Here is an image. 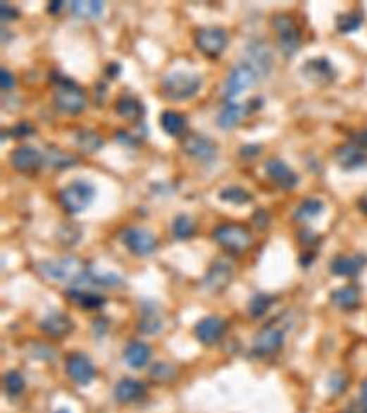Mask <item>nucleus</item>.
I'll list each match as a JSON object with an SVG mask.
<instances>
[{"label":"nucleus","instance_id":"obj_1","mask_svg":"<svg viewBox=\"0 0 367 413\" xmlns=\"http://www.w3.org/2000/svg\"><path fill=\"white\" fill-rule=\"evenodd\" d=\"M202 89V78L189 72H173L160 81L162 96L169 101H187Z\"/></svg>","mask_w":367,"mask_h":413},{"label":"nucleus","instance_id":"obj_2","mask_svg":"<svg viewBox=\"0 0 367 413\" xmlns=\"http://www.w3.org/2000/svg\"><path fill=\"white\" fill-rule=\"evenodd\" d=\"M89 266L83 265V261L74 256L59 257V259L41 261L37 265V272L42 278L59 281V283H77L81 276L87 272Z\"/></svg>","mask_w":367,"mask_h":413},{"label":"nucleus","instance_id":"obj_3","mask_svg":"<svg viewBox=\"0 0 367 413\" xmlns=\"http://www.w3.org/2000/svg\"><path fill=\"white\" fill-rule=\"evenodd\" d=\"M56 90H54V105L57 111L77 116L87 109V94L80 85H75L68 78H54Z\"/></svg>","mask_w":367,"mask_h":413},{"label":"nucleus","instance_id":"obj_4","mask_svg":"<svg viewBox=\"0 0 367 413\" xmlns=\"http://www.w3.org/2000/svg\"><path fill=\"white\" fill-rule=\"evenodd\" d=\"M281 320H283V316L266 323L257 333L256 338H254V347H251V353L256 355V357H270V355H275L279 349L283 347L288 323Z\"/></svg>","mask_w":367,"mask_h":413},{"label":"nucleus","instance_id":"obj_5","mask_svg":"<svg viewBox=\"0 0 367 413\" xmlns=\"http://www.w3.org/2000/svg\"><path fill=\"white\" fill-rule=\"evenodd\" d=\"M96 187L87 180H74L59 191V204L66 214H80L92 204Z\"/></svg>","mask_w":367,"mask_h":413},{"label":"nucleus","instance_id":"obj_6","mask_svg":"<svg viewBox=\"0 0 367 413\" xmlns=\"http://www.w3.org/2000/svg\"><path fill=\"white\" fill-rule=\"evenodd\" d=\"M261 81V75L257 74V70L248 63V61H239L237 65L230 70L228 78L224 79L223 85V98L235 99L239 94H242L247 89L254 87V85Z\"/></svg>","mask_w":367,"mask_h":413},{"label":"nucleus","instance_id":"obj_7","mask_svg":"<svg viewBox=\"0 0 367 413\" xmlns=\"http://www.w3.org/2000/svg\"><path fill=\"white\" fill-rule=\"evenodd\" d=\"M213 239L223 246L224 250L232 252V254H242L250 248L254 235L247 226L235 223L218 224L213 230Z\"/></svg>","mask_w":367,"mask_h":413},{"label":"nucleus","instance_id":"obj_8","mask_svg":"<svg viewBox=\"0 0 367 413\" xmlns=\"http://www.w3.org/2000/svg\"><path fill=\"white\" fill-rule=\"evenodd\" d=\"M272 26L278 33V47L283 51V56H296L301 48V32L296 20L290 15H275L272 19Z\"/></svg>","mask_w":367,"mask_h":413},{"label":"nucleus","instance_id":"obj_9","mask_svg":"<svg viewBox=\"0 0 367 413\" xmlns=\"http://www.w3.org/2000/svg\"><path fill=\"white\" fill-rule=\"evenodd\" d=\"M120 241L127 246V250H129L130 254H135V256L139 257L151 256V254L158 248L156 237H154L149 230L138 226L125 228V230L120 233Z\"/></svg>","mask_w":367,"mask_h":413},{"label":"nucleus","instance_id":"obj_10","mask_svg":"<svg viewBox=\"0 0 367 413\" xmlns=\"http://www.w3.org/2000/svg\"><path fill=\"white\" fill-rule=\"evenodd\" d=\"M228 33L226 30L217 28V26H211V28H200L195 33V44L206 57L209 59H215L226 50L228 47Z\"/></svg>","mask_w":367,"mask_h":413},{"label":"nucleus","instance_id":"obj_11","mask_svg":"<svg viewBox=\"0 0 367 413\" xmlns=\"http://www.w3.org/2000/svg\"><path fill=\"white\" fill-rule=\"evenodd\" d=\"M182 151L200 164H211L217 158V144L208 136L197 132L186 135V138L182 140Z\"/></svg>","mask_w":367,"mask_h":413},{"label":"nucleus","instance_id":"obj_12","mask_svg":"<svg viewBox=\"0 0 367 413\" xmlns=\"http://www.w3.org/2000/svg\"><path fill=\"white\" fill-rule=\"evenodd\" d=\"M233 278V265L232 261H228L226 257H218L211 263V266L206 272L202 283L208 288L209 292H223L224 288L232 283Z\"/></svg>","mask_w":367,"mask_h":413},{"label":"nucleus","instance_id":"obj_13","mask_svg":"<svg viewBox=\"0 0 367 413\" xmlns=\"http://www.w3.org/2000/svg\"><path fill=\"white\" fill-rule=\"evenodd\" d=\"M301 75L309 79L311 83L325 87V85L335 83L336 79V68L327 57H312L305 65L299 68Z\"/></svg>","mask_w":367,"mask_h":413},{"label":"nucleus","instance_id":"obj_14","mask_svg":"<svg viewBox=\"0 0 367 413\" xmlns=\"http://www.w3.org/2000/svg\"><path fill=\"white\" fill-rule=\"evenodd\" d=\"M66 373L75 384L89 386L96 378V366L87 355L72 353L65 362Z\"/></svg>","mask_w":367,"mask_h":413},{"label":"nucleus","instance_id":"obj_15","mask_svg":"<svg viewBox=\"0 0 367 413\" xmlns=\"http://www.w3.org/2000/svg\"><path fill=\"white\" fill-rule=\"evenodd\" d=\"M244 61H248L257 70L261 79H265L274 66V56L265 41H251L244 51Z\"/></svg>","mask_w":367,"mask_h":413},{"label":"nucleus","instance_id":"obj_16","mask_svg":"<svg viewBox=\"0 0 367 413\" xmlns=\"http://www.w3.org/2000/svg\"><path fill=\"white\" fill-rule=\"evenodd\" d=\"M265 173H266V177L274 182L275 186L281 187V190L285 191L294 190V187L299 184V177L292 171V168H288L283 160H278V158L266 160Z\"/></svg>","mask_w":367,"mask_h":413},{"label":"nucleus","instance_id":"obj_17","mask_svg":"<svg viewBox=\"0 0 367 413\" xmlns=\"http://www.w3.org/2000/svg\"><path fill=\"white\" fill-rule=\"evenodd\" d=\"M224 333H226V321L220 316H206L195 325V336L204 345L217 344Z\"/></svg>","mask_w":367,"mask_h":413},{"label":"nucleus","instance_id":"obj_18","mask_svg":"<svg viewBox=\"0 0 367 413\" xmlns=\"http://www.w3.org/2000/svg\"><path fill=\"white\" fill-rule=\"evenodd\" d=\"M336 162L340 164V168L345 171H356V169L367 168V151L356 144H345L340 145L335 153Z\"/></svg>","mask_w":367,"mask_h":413},{"label":"nucleus","instance_id":"obj_19","mask_svg":"<svg viewBox=\"0 0 367 413\" xmlns=\"http://www.w3.org/2000/svg\"><path fill=\"white\" fill-rule=\"evenodd\" d=\"M42 160H44L42 154L39 153L37 149L30 147V145H20L10 154L11 168L19 173L35 171V169L41 168Z\"/></svg>","mask_w":367,"mask_h":413},{"label":"nucleus","instance_id":"obj_20","mask_svg":"<svg viewBox=\"0 0 367 413\" xmlns=\"http://www.w3.org/2000/svg\"><path fill=\"white\" fill-rule=\"evenodd\" d=\"M41 331L50 338H63V336L70 335L74 331V321L72 318L63 312H50L42 318Z\"/></svg>","mask_w":367,"mask_h":413},{"label":"nucleus","instance_id":"obj_21","mask_svg":"<svg viewBox=\"0 0 367 413\" xmlns=\"http://www.w3.org/2000/svg\"><path fill=\"white\" fill-rule=\"evenodd\" d=\"M367 265V256L354 254V256H336L330 261V272L340 278H354L362 272Z\"/></svg>","mask_w":367,"mask_h":413},{"label":"nucleus","instance_id":"obj_22","mask_svg":"<svg viewBox=\"0 0 367 413\" xmlns=\"http://www.w3.org/2000/svg\"><path fill=\"white\" fill-rule=\"evenodd\" d=\"M147 388L144 382L135 381V378H121L114 388V399L120 404H130L139 400L145 395Z\"/></svg>","mask_w":367,"mask_h":413},{"label":"nucleus","instance_id":"obj_23","mask_svg":"<svg viewBox=\"0 0 367 413\" xmlns=\"http://www.w3.org/2000/svg\"><path fill=\"white\" fill-rule=\"evenodd\" d=\"M114 111H116L118 116H121L123 120L129 121H138L144 118V103L139 101L136 96L132 94H121L120 98L114 103Z\"/></svg>","mask_w":367,"mask_h":413},{"label":"nucleus","instance_id":"obj_24","mask_svg":"<svg viewBox=\"0 0 367 413\" xmlns=\"http://www.w3.org/2000/svg\"><path fill=\"white\" fill-rule=\"evenodd\" d=\"M247 114H250V109L248 105H239V103H226L217 116V125L224 130H230L233 127H237L241 123V120Z\"/></svg>","mask_w":367,"mask_h":413},{"label":"nucleus","instance_id":"obj_25","mask_svg":"<svg viewBox=\"0 0 367 413\" xmlns=\"http://www.w3.org/2000/svg\"><path fill=\"white\" fill-rule=\"evenodd\" d=\"M360 294L362 292L356 285H344L330 292V302L342 311H354L360 305Z\"/></svg>","mask_w":367,"mask_h":413},{"label":"nucleus","instance_id":"obj_26","mask_svg":"<svg viewBox=\"0 0 367 413\" xmlns=\"http://www.w3.org/2000/svg\"><path fill=\"white\" fill-rule=\"evenodd\" d=\"M123 360L135 369H142L149 364L151 360V347L144 342H130L123 351Z\"/></svg>","mask_w":367,"mask_h":413},{"label":"nucleus","instance_id":"obj_27","mask_svg":"<svg viewBox=\"0 0 367 413\" xmlns=\"http://www.w3.org/2000/svg\"><path fill=\"white\" fill-rule=\"evenodd\" d=\"M160 127L166 135L173 136V138H178L186 132L187 120L184 114L177 111H163L162 116H160Z\"/></svg>","mask_w":367,"mask_h":413},{"label":"nucleus","instance_id":"obj_28","mask_svg":"<svg viewBox=\"0 0 367 413\" xmlns=\"http://www.w3.org/2000/svg\"><path fill=\"white\" fill-rule=\"evenodd\" d=\"M66 296H68L74 303L83 307V309H89V311H98V309H101V307L105 305V297L99 296V294L89 292V290H85V288H68Z\"/></svg>","mask_w":367,"mask_h":413},{"label":"nucleus","instance_id":"obj_29","mask_svg":"<svg viewBox=\"0 0 367 413\" xmlns=\"http://www.w3.org/2000/svg\"><path fill=\"white\" fill-rule=\"evenodd\" d=\"M103 2L99 0H74L72 4H70V11L77 17V19H85V20H92L101 17L103 13Z\"/></svg>","mask_w":367,"mask_h":413},{"label":"nucleus","instance_id":"obj_30","mask_svg":"<svg viewBox=\"0 0 367 413\" xmlns=\"http://www.w3.org/2000/svg\"><path fill=\"white\" fill-rule=\"evenodd\" d=\"M323 209H325L323 200L305 199L301 204L296 208V211H294V221H298V223H307V221L320 217V215L323 214Z\"/></svg>","mask_w":367,"mask_h":413},{"label":"nucleus","instance_id":"obj_31","mask_svg":"<svg viewBox=\"0 0 367 413\" xmlns=\"http://www.w3.org/2000/svg\"><path fill=\"white\" fill-rule=\"evenodd\" d=\"M363 13L360 10H351L345 13H340L336 17V30L340 33H354L362 28Z\"/></svg>","mask_w":367,"mask_h":413},{"label":"nucleus","instance_id":"obj_32","mask_svg":"<svg viewBox=\"0 0 367 413\" xmlns=\"http://www.w3.org/2000/svg\"><path fill=\"white\" fill-rule=\"evenodd\" d=\"M75 145L83 151V153H96L103 147V138L96 130H77L75 132Z\"/></svg>","mask_w":367,"mask_h":413},{"label":"nucleus","instance_id":"obj_33","mask_svg":"<svg viewBox=\"0 0 367 413\" xmlns=\"http://www.w3.org/2000/svg\"><path fill=\"white\" fill-rule=\"evenodd\" d=\"M138 329L144 335H156L162 329V318H160L158 311H154V305L151 303V309H144L142 311V318L138 321Z\"/></svg>","mask_w":367,"mask_h":413},{"label":"nucleus","instance_id":"obj_34","mask_svg":"<svg viewBox=\"0 0 367 413\" xmlns=\"http://www.w3.org/2000/svg\"><path fill=\"white\" fill-rule=\"evenodd\" d=\"M44 162L54 169H68L74 168L75 164H77V158L74 154H68L65 151H61L57 147L48 149V153L44 154Z\"/></svg>","mask_w":367,"mask_h":413},{"label":"nucleus","instance_id":"obj_35","mask_svg":"<svg viewBox=\"0 0 367 413\" xmlns=\"http://www.w3.org/2000/svg\"><path fill=\"white\" fill-rule=\"evenodd\" d=\"M218 199L224 200V202H230V204L241 206L251 202V193L241 186H228L218 191Z\"/></svg>","mask_w":367,"mask_h":413},{"label":"nucleus","instance_id":"obj_36","mask_svg":"<svg viewBox=\"0 0 367 413\" xmlns=\"http://www.w3.org/2000/svg\"><path fill=\"white\" fill-rule=\"evenodd\" d=\"M274 303L275 297L270 296V294H254L248 302V312H250L251 318H263Z\"/></svg>","mask_w":367,"mask_h":413},{"label":"nucleus","instance_id":"obj_37","mask_svg":"<svg viewBox=\"0 0 367 413\" xmlns=\"http://www.w3.org/2000/svg\"><path fill=\"white\" fill-rule=\"evenodd\" d=\"M173 235L177 237L178 241H186L195 235V223L189 215H177L173 221Z\"/></svg>","mask_w":367,"mask_h":413},{"label":"nucleus","instance_id":"obj_38","mask_svg":"<svg viewBox=\"0 0 367 413\" xmlns=\"http://www.w3.org/2000/svg\"><path fill=\"white\" fill-rule=\"evenodd\" d=\"M83 235V230L75 223H63L57 230V239L63 246H72L80 241Z\"/></svg>","mask_w":367,"mask_h":413},{"label":"nucleus","instance_id":"obj_39","mask_svg":"<svg viewBox=\"0 0 367 413\" xmlns=\"http://www.w3.org/2000/svg\"><path fill=\"white\" fill-rule=\"evenodd\" d=\"M4 390L10 397H17L24 391V376L19 371H8L4 375Z\"/></svg>","mask_w":367,"mask_h":413},{"label":"nucleus","instance_id":"obj_40","mask_svg":"<svg viewBox=\"0 0 367 413\" xmlns=\"http://www.w3.org/2000/svg\"><path fill=\"white\" fill-rule=\"evenodd\" d=\"M149 376L153 378L154 382H158V384H166V382L171 381L173 376H175V369H173V367L169 366V364L158 362V364H154V366L151 367Z\"/></svg>","mask_w":367,"mask_h":413},{"label":"nucleus","instance_id":"obj_41","mask_svg":"<svg viewBox=\"0 0 367 413\" xmlns=\"http://www.w3.org/2000/svg\"><path fill=\"white\" fill-rule=\"evenodd\" d=\"M33 132H35V129L30 121H19L13 127H10V130H6V135H10L11 138H28Z\"/></svg>","mask_w":367,"mask_h":413},{"label":"nucleus","instance_id":"obj_42","mask_svg":"<svg viewBox=\"0 0 367 413\" xmlns=\"http://www.w3.org/2000/svg\"><path fill=\"white\" fill-rule=\"evenodd\" d=\"M329 388L330 391H335V393L344 391L345 388H347V376H344L342 373H335V375L329 378Z\"/></svg>","mask_w":367,"mask_h":413},{"label":"nucleus","instance_id":"obj_43","mask_svg":"<svg viewBox=\"0 0 367 413\" xmlns=\"http://www.w3.org/2000/svg\"><path fill=\"white\" fill-rule=\"evenodd\" d=\"M0 15H2V20H8V23H10V20H17L20 17V11L17 10V8H15V6H11V4H6V2H2V4H0Z\"/></svg>","mask_w":367,"mask_h":413},{"label":"nucleus","instance_id":"obj_44","mask_svg":"<svg viewBox=\"0 0 367 413\" xmlns=\"http://www.w3.org/2000/svg\"><path fill=\"white\" fill-rule=\"evenodd\" d=\"M0 87H2L4 92H8V90H11L15 87V78L10 70H6V68L0 70Z\"/></svg>","mask_w":367,"mask_h":413},{"label":"nucleus","instance_id":"obj_45","mask_svg":"<svg viewBox=\"0 0 367 413\" xmlns=\"http://www.w3.org/2000/svg\"><path fill=\"white\" fill-rule=\"evenodd\" d=\"M116 140L120 142L121 145H127V147H135V145L138 144V140L132 138V136H130V132H125V130H118Z\"/></svg>","mask_w":367,"mask_h":413},{"label":"nucleus","instance_id":"obj_46","mask_svg":"<svg viewBox=\"0 0 367 413\" xmlns=\"http://www.w3.org/2000/svg\"><path fill=\"white\" fill-rule=\"evenodd\" d=\"M299 241L303 245H316L318 235L314 232H311V230H303V232H299Z\"/></svg>","mask_w":367,"mask_h":413},{"label":"nucleus","instance_id":"obj_47","mask_svg":"<svg viewBox=\"0 0 367 413\" xmlns=\"http://www.w3.org/2000/svg\"><path fill=\"white\" fill-rule=\"evenodd\" d=\"M259 153H261L259 145H242L241 151H239V154H241V156H247V158L257 156Z\"/></svg>","mask_w":367,"mask_h":413},{"label":"nucleus","instance_id":"obj_48","mask_svg":"<svg viewBox=\"0 0 367 413\" xmlns=\"http://www.w3.org/2000/svg\"><path fill=\"white\" fill-rule=\"evenodd\" d=\"M353 144L360 145V147L367 151V129H362L360 132H356V135L353 136Z\"/></svg>","mask_w":367,"mask_h":413},{"label":"nucleus","instance_id":"obj_49","mask_svg":"<svg viewBox=\"0 0 367 413\" xmlns=\"http://www.w3.org/2000/svg\"><path fill=\"white\" fill-rule=\"evenodd\" d=\"M105 72H107V78L116 79L118 75H120V72H121V66L118 65L116 61H112L111 65H107V70H105Z\"/></svg>","mask_w":367,"mask_h":413},{"label":"nucleus","instance_id":"obj_50","mask_svg":"<svg viewBox=\"0 0 367 413\" xmlns=\"http://www.w3.org/2000/svg\"><path fill=\"white\" fill-rule=\"evenodd\" d=\"M254 218H256V221H261L259 228H266V223H268V215H266L263 209H259V211L254 215Z\"/></svg>","mask_w":367,"mask_h":413},{"label":"nucleus","instance_id":"obj_51","mask_svg":"<svg viewBox=\"0 0 367 413\" xmlns=\"http://www.w3.org/2000/svg\"><path fill=\"white\" fill-rule=\"evenodd\" d=\"M358 209H360L363 215H367V193H363V195L358 199Z\"/></svg>","mask_w":367,"mask_h":413},{"label":"nucleus","instance_id":"obj_52","mask_svg":"<svg viewBox=\"0 0 367 413\" xmlns=\"http://www.w3.org/2000/svg\"><path fill=\"white\" fill-rule=\"evenodd\" d=\"M61 8H63V2H61V0H56V2H51V4L48 6V11H50V13H59Z\"/></svg>","mask_w":367,"mask_h":413},{"label":"nucleus","instance_id":"obj_53","mask_svg":"<svg viewBox=\"0 0 367 413\" xmlns=\"http://www.w3.org/2000/svg\"><path fill=\"white\" fill-rule=\"evenodd\" d=\"M312 259H314V254H311V256H305V257H299V263H301L303 266H309L311 265Z\"/></svg>","mask_w":367,"mask_h":413},{"label":"nucleus","instance_id":"obj_54","mask_svg":"<svg viewBox=\"0 0 367 413\" xmlns=\"http://www.w3.org/2000/svg\"><path fill=\"white\" fill-rule=\"evenodd\" d=\"M362 402L367 406V378L363 381V384H362Z\"/></svg>","mask_w":367,"mask_h":413},{"label":"nucleus","instance_id":"obj_55","mask_svg":"<svg viewBox=\"0 0 367 413\" xmlns=\"http://www.w3.org/2000/svg\"><path fill=\"white\" fill-rule=\"evenodd\" d=\"M56 413H70V412H68V409H57Z\"/></svg>","mask_w":367,"mask_h":413}]
</instances>
